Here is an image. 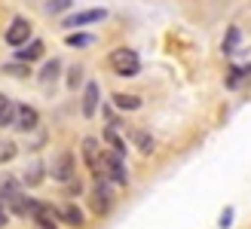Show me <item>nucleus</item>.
I'll list each match as a JSON object with an SVG mask.
<instances>
[{
  "label": "nucleus",
  "mask_w": 251,
  "mask_h": 229,
  "mask_svg": "<svg viewBox=\"0 0 251 229\" xmlns=\"http://www.w3.org/2000/svg\"><path fill=\"white\" fill-rule=\"evenodd\" d=\"M107 65L117 76H138L141 73V58H138L135 49H126V46L114 49V52L107 55Z\"/></svg>",
  "instance_id": "nucleus-1"
},
{
  "label": "nucleus",
  "mask_w": 251,
  "mask_h": 229,
  "mask_svg": "<svg viewBox=\"0 0 251 229\" xmlns=\"http://www.w3.org/2000/svg\"><path fill=\"white\" fill-rule=\"evenodd\" d=\"M101 181L117 183V186H126V183H129L126 162H123V156H117L114 150H101Z\"/></svg>",
  "instance_id": "nucleus-2"
},
{
  "label": "nucleus",
  "mask_w": 251,
  "mask_h": 229,
  "mask_svg": "<svg viewBox=\"0 0 251 229\" xmlns=\"http://www.w3.org/2000/svg\"><path fill=\"white\" fill-rule=\"evenodd\" d=\"M89 208L98 214V217H104V214L114 208V193H110L107 181H95V186L89 189Z\"/></svg>",
  "instance_id": "nucleus-3"
},
{
  "label": "nucleus",
  "mask_w": 251,
  "mask_h": 229,
  "mask_svg": "<svg viewBox=\"0 0 251 229\" xmlns=\"http://www.w3.org/2000/svg\"><path fill=\"white\" fill-rule=\"evenodd\" d=\"M74 171H77V165H74V153L71 150H61L52 159V165H49V174H52V181H58V183H71Z\"/></svg>",
  "instance_id": "nucleus-4"
},
{
  "label": "nucleus",
  "mask_w": 251,
  "mask_h": 229,
  "mask_svg": "<svg viewBox=\"0 0 251 229\" xmlns=\"http://www.w3.org/2000/svg\"><path fill=\"white\" fill-rule=\"evenodd\" d=\"M107 19V9L104 6H92V9H80V12H74V16H65L61 19V24H65L68 31L74 28H83V24H95V22H104Z\"/></svg>",
  "instance_id": "nucleus-5"
},
{
  "label": "nucleus",
  "mask_w": 251,
  "mask_h": 229,
  "mask_svg": "<svg viewBox=\"0 0 251 229\" xmlns=\"http://www.w3.org/2000/svg\"><path fill=\"white\" fill-rule=\"evenodd\" d=\"M3 40H6V46H12V49H19V46H25L31 40V22L25 19V16H16L9 22V28H6V34H3Z\"/></svg>",
  "instance_id": "nucleus-6"
},
{
  "label": "nucleus",
  "mask_w": 251,
  "mask_h": 229,
  "mask_svg": "<svg viewBox=\"0 0 251 229\" xmlns=\"http://www.w3.org/2000/svg\"><path fill=\"white\" fill-rule=\"evenodd\" d=\"M83 162L95 181H101V144H98V137H86L83 141Z\"/></svg>",
  "instance_id": "nucleus-7"
},
{
  "label": "nucleus",
  "mask_w": 251,
  "mask_h": 229,
  "mask_svg": "<svg viewBox=\"0 0 251 229\" xmlns=\"http://www.w3.org/2000/svg\"><path fill=\"white\" fill-rule=\"evenodd\" d=\"M12 125L28 135V132H34L37 125H40V113L34 107H28V104H16V119H12Z\"/></svg>",
  "instance_id": "nucleus-8"
},
{
  "label": "nucleus",
  "mask_w": 251,
  "mask_h": 229,
  "mask_svg": "<svg viewBox=\"0 0 251 229\" xmlns=\"http://www.w3.org/2000/svg\"><path fill=\"white\" fill-rule=\"evenodd\" d=\"M98 104H101V89H98L95 80H89L86 89H83V116L92 119L95 113H98Z\"/></svg>",
  "instance_id": "nucleus-9"
},
{
  "label": "nucleus",
  "mask_w": 251,
  "mask_h": 229,
  "mask_svg": "<svg viewBox=\"0 0 251 229\" xmlns=\"http://www.w3.org/2000/svg\"><path fill=\"white\" fill-rule=\"evenodd\" d=\"M43 55H46L43 40H28L25 46L16 49V61H25V65H34V61H40Z\"/></svg>",
  "instance_id": "nucleus-10"
},
{
  "label": "nucleus",
  "mask_w": 251,
  "mask_h": 229,
  "mask_svg": "<svg viewBox=\"0 0 251 229\" xmlns=\"http://www.w3.org/2000/svg\"><path fill=\"white\" fill-rule=\"evenodd\" d=\"M58 220H61V223H68V226H77V229H80V226L86 223L83 211H80L77 205H74V202H65V205L58 208Z\"/></svg>",
  "instance_id": "nucleus-11"
},
{
  "label": "nucleus",
  "mask_w": 251,
  "mask_h": 229,
  "mask_svg": "<svg viewBox=\"0 0 251 229\" xmlns=\"http://www.w3.org/2000/svg\"><path fill=\"white\" fill-rule=\"evenodd\" d=\"M110 101H114V107L123 110V113H135V110H141V104H144L138 95H126V92H114Z\"/></svg>",
  "instance_id": "nucleus-12"
},
{
  "label": "nucleus",
  "mask_w": 251,
  "mask_h": 229,
  "mask_svg": "<svg viewBox=\"0 0 251 229\" xmlns=\"http://www.w3.org/2000/svg\"><path fill=\"white\" fill-rule=\"evenodd\" d=\"M129 137H132V144L138 147V153H144V156H150V153L156 150V144H153V137H150L144 129H132L129 132Z\"/></svg>",
  "instance_id": "nucleus-13"
},
{
  "label": "nucleus",
  "mask_w": 251,
  "mask_h": 229,
  "mask_svg": "<svg viewBox=\"0 0 251 229\" xmlns=\"http://www.w3.org/2000/svg\"><path fill=\"white\" fill-rule=\"evenodd\" d=\"M104 141L110 144V150H114L117 156H123V159H126V141H123V137L117 135V129H114V125H107V129H104Z\"/></svg>",
  "instance_id": "nucleus-14"
},
{
  "label": "nucleus",
  "mask_w": 251,
  "mask_h": 229,
  "mask_svg": "<svg viewBox=\"0 0 251 229\" xmlns=\"http://www.w3.org/2000/svg\"><path fill=\"white\" fill-rule=\"evenodd\" d=\"M58 70H61V61H58V58L46 61V65H43V70H40V83H43V86L55 83V80H58Z\"/></svg>",
  "instance_id": "nucleus-15"
},
{
  "label": "nucleus",
  "mask_w": 251,
  "mask_h": 229,
  "mask_svg": "<svg viewBox=\"0 0 251 229\" xmlns=\"http://www.w3.org/2000/svg\"><path fill=\"white\" fill-rule=\"evenodd\" d=\"M12 119H16V104L9 98H0V129L12 125Z\"/></svg>",
  "instance_id": "nucleus-16"
},
{
  "label": "nucleus",
  "mask_w": 251,
  "mask_h": 229,
  "mask_svg": "<svg viewBox=\"0 0 251 229\" xmlns=\"http://www.w3.org/2000/svg\"><path fill=\"white\" fill-rule=\"evenodd\" d=\"M65 43H68L71 49H83V46H92V43H95V37L77 31V34H68V37H65Z\"/></svg>",
  "instance_id": "nucleus-17"
},
{
  "label": "nucleus",
  "mask_w": 251,
  "mask_h": 229,
  "mask_svg": "<svg viewBox=\"0 0 251 229\" xmlns=\"http://www.w3.org/2000/svg\"><path fill=\"white\" fill-rule=\"evenodd\" d=\"M239 37H242V31L233 24V28L227 31V37H224V55H233V52H236V46H239Z\"/></svg>",
  "instance_id": "nucleus-18"
},
{
  "label": "nucleus",
  "mask_w": 251,
  "mask_h": 229,
  "mask_svg": "<svg viewBox=\"0 0 251 229\" xmlns=\"http://www.w3.org/2000/svg\"><path fill=\"white\" fill-rule=\"evenodd\" d=\"M74 6V0H46V12H49V16H65V12Z\"/></svg>",
  "instance_id": "nucleus-19"
},
{
  "label": "nucleus",
  "mask_w": 251,
  "mask_h": 229,
  "mask_svg": "<svg viewBox=\"0 0 251 229\" xmlns=\"http://www.w3.org/2000/svg\"><path fill=\"white\" fill-rule=\"evenodd\" d=\"M43 171H46V168H43V162H34V165H31V171H25L22 181L28 183V186H37V183L43 181Z\"/></svg>",
  "instance_id": "nucleus-20"
},
{
  "label": "nucleus",
  "mask_w": 251,
  "mask_h": 229,
  "mask_svg": "<svg viewBox=\"0 0 251 229\" xmlns=\"http://www.w3.org/2000/svg\"><path fill=\"white\" fill-rule=\"evenodd\" d=\"M3 73H9V76H28L31 65H25V61H12V65H3Z\"/></svg>",
  "instance_id": "nucleus-21"
},
{
  "label": "nucleus",
  "mask_w": 251,
  "mask_h": 229,
  "mask_svg": "<svg viewBox=\"0 0 251 229\" xmlns=\"http://www.w3.org/2000/svg\"><path fill=\"white\" fill-rule=\"evenodd\" d=\"M16 153H19L16 144H12V141H3V144H0V165L9 162V159H16Z\"/></svg>",
  "instance_id": "nucleus-22"
},
{
  "label": "nucleus",
  "mask_w": 251,
  "mask_h": 229,
  "mask_svg": "<svg viewBox=\"0 0 251 229\" xmlns=\"http://www.w3.org/2000/svg\"><path fill=\"white\" fill-rule=\"evenodd\" d=\"M242 80H245V70L242 68H230V73H227V89H239Z\"/></svg>",
  "instance_id": "nucleus-23"
},
{
  "label": "nucleus",
  "mask_w": 251,
  "mask_h": 229,
  "mask_svg": "<svg viewBox=\"0 0 251 229\" xmlns=\"http://www.w3.org/2000/svg\"><path fill=\"white\" fill-rule=\"evenodd\" d=\"M34 223H37V229H58L55 226L58 220H49V217H34Z\"/></svg>",
  "instance_id": "nucleus-24"
},
{
  "label": "nucleus",
  "mask_w": 251,
  "mask_h": 229,
  "mask_svg": "<svg viewBox=\"0 0 251 229\" xmlns=\"http://www.w3.org/2000/svg\"><path fill=\"white\" fill-rule=\"evenodd\" d=\"M80 76H83V70H80V68H71V76H68V89H77Z\"/></svg>",
  "instance_id": "nucleus-25"
},
{
  "label": "nucleus",
  "mask_w": 251,
  "mask_h": 229,
  "mask_svg": "<svg viewBox=\"0 0 251 229\" xmlns=\"http://www.w3.org/2000/svg\"><path fill=\"white\" fill-rule=\"evenodd\" d=\"M233 226V208H224V214H221V229H230Z\"/></svg>",
  "instance_id": "nucleus-26"
},
{
  "label": "nucleus",
  "mask_w": 251,
  "mask_h": 229,
  "mask_svg": "<svg viewBox=\"0 0 251 229\" xmlns=\"http://www.w3.org/2000/svg\"><path fill=\"white\" fill-rule=\"evenodd\" d=\"M9 223V211H6V205H3V202H0V229H3Z\"/></svg>",
  "instance_id": "nucleus-27"
}]
</instances>
